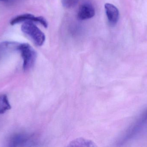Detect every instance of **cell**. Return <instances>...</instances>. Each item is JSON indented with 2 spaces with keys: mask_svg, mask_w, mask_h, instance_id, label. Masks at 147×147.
Returning a JSON list of instances; mask_svg holds the SVG:
<instances>
[{
  "mask_svg": "<svg viewBox=\"0 0 147 147\" xmlns=\"http://www.w3.org/2000/svg\"><path fill=\"white\" fill-rule=\"evenodd\" d=\"M0 1H7L8 0H0Z\"/></svg>",
  "mask_w": 147,
  "mask_h": 147,
  "instance_id": "cell-11",
  "label": "cell"
},
{
  "mask_svg": "<svg viewBox=\"0 0 147 147\" xmlns=\"http://www.w3.org/2000/svg\"><path fill=\"white\" fill-rule=\"evenodd\" d=\"M27 21L40 23L45 28H47L48 26L47 21L43 16H35L33 15L29 14H23L16 16L11 20L10 24L11 25H14L20 22Z\"/></svg>",
  "mask_w": 147,
  "mask_h": 147,
  "instance_id": "cell-4",
  "label": "cell"
},
{
  "mask_svg": "<svg viewBox=\"0 0 147 147\" xmlns=\"http://www.w3.org/2000/svg\"><path fill=\"white\" fill-rule=\"evenodd\" d=\"M21 29L37 46H41L45 43L46 39L45 34L32 22H25L22 26Z\"/></svg>",
  "mask_w": 147,
  "mask_h": 147,
  "instance_id": "cell-3",
  "label": "cell"
},
{
  "mask_svg": "<svg viewBox=\"0 0 147 147\" xmlns=\"http://www.w3.org/2000/svg\"><path fill=\"white\" fill-rule=\"evenodd\" d=\"M70 146H96L94 143L91 141L85 139H78L73 141L70 144Z\"/></svg>",
  "mask_w": 147,
  "mask_h": 147,
  "instance_id": "cell-9",
  "label": "cell"
},
{
  "mask_svg": "<svg viewBox=\"0 0 147 147\" xmlns=\"http://www.w3.org/2000/svg\"><path fill=\"white\" fill-rule=\"evenodd\" d=\"M17 51L20 53L23 60V69L28 71L33 67L37 58V53L28 43H19Z\"/></svg>",
  "mask_w": 147,
  "mask_h": 147,
  "instance_id": "cell-2",
  "label": "cell"
},
{
  "mask_svg": "<svg viewBox=\"0 0 147 147\" xmlns=\"http://www.w3.org/2000/svg\"><path fill=\"white\" fill-rule=\"evenodd\" d=\"M147 127V110L137 118V120L129 128L124 135L121 142L129 141L139 135Z\"/></svg>",
  "mask_w": 147,
  "mask_h": 147,
  "instance_id": "cell-1",
  "label": "cell"
},
{
  "mask_svg": "<svg viewBox=\"0 0 147 147\" xmlns=\"http://www.w3.org/2000/svg\"><path fill=\"white\" fill-rule=\"evenodd\" d=\"M95 9L93 5L89 2L83 3L80 7L78 13V18L84 20L92 18L95 16Z\"/></svg>",
  "mask_w": 147,
  "mask_h": 147,
  "instance_id": "cell-5",
  "label": "cell"
},
{
  "mask_svg": "<svg viewBox=\"0 0 147 147\" xmlns=\"http://www.w3.org/2000/svg\"><path fill=\"white\" fill-rule=\"evenodd\" d=\"M105 8L109 24L114 26L117 24L119 20V10L115 5L110 3H105Z\"/></svg>",
  "mask_w": 147,
  "mask_h": 147,
  "instance_id": "cell-6",
  "label": "cell"
},
{
  "mask_svg": "<svg viewBox=\"0 0 147 147\" xmlns=\"http://www.w3.org/2000/svg\"><path fill=\"white\" fill-rule=\"evenodd\" d=\"M79 0H61L63 6L66 8H71L75 7L78 2Z\"/></svg>",
  "mask_w": 147,
  "mask_h": 147,
  "instance_id": "cell-10",
  "label": "cell"
},
{
  "mask_svg": "<svg viewBox=\"0 0 147 147\" xmlns=\"http://www.w3.org/2000/svg\"><path fill=\"white\" fill-rule=\"evenodd\" d=\"M28 137L23 134H17L11 137L9 140V146L11 147H20L25 146L28 143Z\"/></svg>",
  "mask_w": 147,
  "mask_h": 147,
  "instance_id": "cell-7",
  "label": "cell"
},
{
  "mask_svg": "<svg viewBox=\"0 0 147 147\" xmlns=\"http://www.w3.org/2000/svg\"><path fill=\"white\" fill-rule=\"evenodd\" d=\"M11 108V105L6 95L0 96V114L6 113Z\"/></svg>",
  "mask_w": 147,
  "mask_h": 147,
  "instance_id": "cell-8",
  "label": "cell"
}]
</instances>
